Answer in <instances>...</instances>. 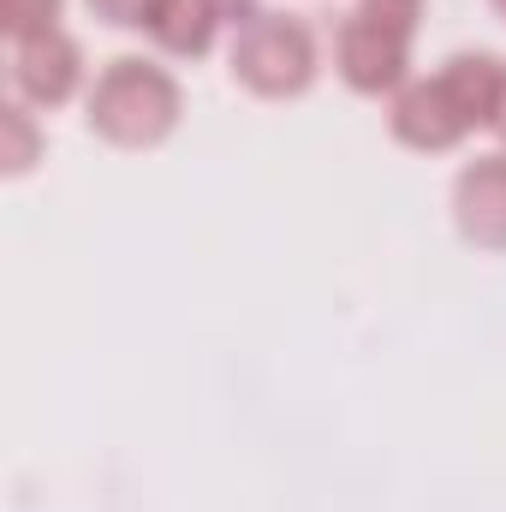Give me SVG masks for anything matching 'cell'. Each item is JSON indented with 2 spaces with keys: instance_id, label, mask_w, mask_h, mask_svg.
<instances>
[{
  "instance_id": "obj_2",
  "label": "cell",
  "mask_w": 506,
  "mask_h": 512,
  "mask_svg": "<svg viewBox=\"0 0 506 512\" xmlns=\"http://www.w3.org/2000/svg\"><path fill=\"white\" fill-rule=\"evenodd\" d=\"M233 78L262 96V102H292L316 84L322 72V48L316 30L298 12H268V6H245L233 0Z\"/></svg>"
},
{
  "instance_id": "obj_12",
  "label": "cell",
  "mask_w": 506,
  "mask_h": 512,
  "mask_svg": "<svg viewBox=\"0 0 506 512\" xmlns=\"http://www.w3.org/2000/svg\"><path fill=\"white\" fill-rule=\"evenodd\" d=\"M90 12H96V18H108L114 30H143V24H149V12H155V0H90Z\"/></svg>"
},
{
  "instance_id": "obj_11",
  "label": "cell",
  "mask_w": 506,
  "mask_h": 512,
  "mask_svg": "<svg viewBox=\"0 0 506 512\" xmlns=\"http://www.w3.org/2000/svg\"><path fill=\"white\" fill-rule=\"evenodd\" d=\"M423 6H429V0H358L364 18H376V24L411 36V42H417V30H423Z\"/></svg>"
},
{
  "instance_id": "obj_4",
  "label": "cell",
  "mask_w": 506,
  "mask_h": 512,
  "mask_svg": "<svg viewBox=\"0 0 506 512\" xmlns=\"http://www.w3.org/2000/svg\"><path fill=\"white\" fill-rule=\"evenodd\" d=\"M84 90V48L66 30L12 42V96L30 108H60Z\"/></svg>"
},
{
  "instance_id": "obj_5",
  "label": "cell",
  "mask_w": 506,
  "mask_h": 512,
  "mask_svg": "<svg viewBox=\"0 0 506 512\" xmlns=\"http://www.w3.org/2000/svg\"><path fill=\"white\" fill-rule=\"evenodd\" d=\"M387 131L405 149H417V155H441V149H459L471 137V126L459 120V108L447 102L441 78H411L405 90H393L387 96Z\"/></svg>"
},
{
  "instance_id": "obj_8",
  "label": "cell",
  "mask_w": 506,
  "mask_h": 512,
  "mask_svg": "<svg viewBox=\"0 0 506 512\" xmlns=\"http://www.w3.org/2000/svg\"><path fill=\"white\" fill-rule=\"evenodd\" d=\"M435 78H441L447 102L459 108V120L477 131V126H489V120H495V108H501L506 60H495V54H453Z\"/></svg>"
},
{
  "instance_id": "obj_6",
  "label": "cell",
  "mask_w": 506,
  "mask_h": 512,
  "mask_svg": "<svg viewBox=\"0 0 506 512\" xmlns=\"http://www.w3.org/2000/svg\"><path fill=\"white\" fill-rule=\"evenodd\" d=\"M453 221L477 251H506V149H489L459 167Z\"/></svg>"
},
{
  "instance_id": "obj_10",
  "label": "cell",
  "mask_w": 506,
  "mask_h": 512,
  "mask_svg": "<svg viewBox=\"0 0 506 512\" xmlns=\"http://www.w3.org/2000/svg\"><path fill=\"white\" fill-rule=\"evenodd\" d=\"M60 18H66V0H0V30L12 42L48 36V30H60Z\"/></svg>"
},
{
  "instance_id": "obj_9",
  "label": "cell",
  "mask_w": 506,
  "mask_h": 512,
  "mask_svg": "<svg viewBox=\"0 0 506 512\" xmlns=\"http://www.w3.org/2000/svg\"><path fill=\"white\" fill-rule=\"evenodd\" d=\"M0 131H6V149H0L6 179L30 173V167H36V155H42V131H36L30 102H6V108H0Z\"/></svg>"
},
{
  "instance_id": "obj_7",
  "label": "cell",
  "mask_w": 506,
  "mask_h": 512,
  "mask_svg": "<svg viewBox=\"0 0 506 512\" xmlns=\"http://www.w3.org/2000/svg\"><path fill=\"white\" fill-rule=\"evenodd\" d=\"M233 12L239 6H227V0H155V12H149V42L161 48V54H179V60H203L209 48H215V36L233 24Z\"/></svg>"
},
{
  "instance_id": "obj_14",
  "label": "cell",
  "mask_w": 506,
  "mask_h": 512,
  "mask_svg": "<svg viewBox=\"0 0 506 512\" xmlns=\"http://www.w3.org/2000/svg\"><path fill=\"white\" fill-rule=\"evenodd\" d=\"M495 12H501V18H506V0H495Z\"/></svg>"
},
{
  "instance_id": "obj_13",
  "label": "cell",
  "mask_w": 506,
  "mask_h": 512,
  "mask_svg": "<svg viewBox=\"0 0 506 512\" xmlns=\"http://www.w3.org/2000/svg\"><path fill=\"white\" fill-rule=\"evenodd\" d=\"M489 131H495V137L506 143V90H501V108H495V120H489Z\"/></svg>"
},
{
  "instance_id": "obj_3",
  "label": "cell",
  "mask_w": 506,
  "mask_h": 512,
  "mask_svg": "<svg viewBox=\"0 0 506 512\" xmlns=\"http://www.w3.org/2000/svg\"><path fill=\"white\" fill-rule=\"evenodd\" d=\"M334 72L358 96H393V90L411 84V36L387 30V24L364 18L352 6L340 18V30H334Z\"/></svg>"
},
{
  "instance_id": "obj_1",
  "label": "cell",
  "mask_w": 506,
  "mask_h": 512,
  "mask_svg": "<svg viewBox=\"0 0 506 512\" xmlns=\"http://www.w3.org/2000/svg\"><path fill=\"white\" fill-rule=\"evenodd\" d=\"M84 120H90L96 137H108L114 149H155L185 120V90H179V78L167 66H155L143 54H120L90 84Z\"/></svg>"
}]
</instances>
